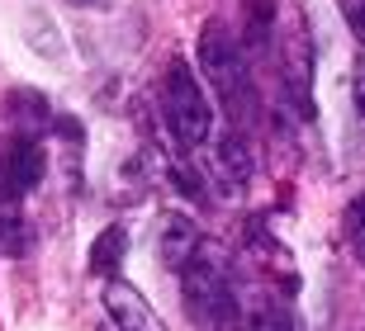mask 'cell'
Wrapping results in <instances>:
<instances>
[{"label": "cell", "mask_w": 365, "mask_h": 331, "mask_svg": "<svg viewBox=\"0 0 365 331\" xmlns=\"http://www.w3.org/2000/svg\"><path fill=\"white\" fill-rule=\"evenodd\" d=\"M180 293H185L190 317L209 331H242V303L228 279V261L218 246L200 241V251L180 265Z\"/></svg>", "instance_id": "1"}, {"label": "cell", "mask_w": 365, "mask_h": 331, "mask_svg": "<svg viewBox=\"0 0 365 331\" xmlns=\"http://www.w3.org/2000/svg\"><path fill=\"white\" fill-rule=\"evenodd\" d=\"M162 114H166V128L180 147H204L209 132H214V105L204 85L195 80L190 62H171L166 66V85H162Z\"/></svg>", "instance_id": "2"}, {"label": "cell", "mask_w": 365, "mask_h": 331, "mask_svg": "<svg viewBox=\"0 0 365 331\" xmlns=\"http://www.w3.org/2000/svg\"><path fill=\"white\" fill-rule=\"evenodd\" d=\"M195 57H200V71L209 76L223 105L232 109V119L252 114V80H247V62L237 53V43L223 24H204L200 28V43H195Z\"/></svg>", "instance_id": "3"}, {"label": "cell", "mask_w": 365, "mask_h": 331, "mask_svg": "<svg viewBox=\"0 0 365 331\" xmlns=\"http://www.w3.org/2000/svg\"><path fill=\"white\" fill-rule=\"evenodd\" d=\"M280 80H284V95H289V105L309 119L313 114V38L309 28H304V14H289L284 19V33H280Z\"/></svg>", "instance_id": "4"}, {"label": "cell", "mask_w": 365, "mask_h": 331, "mask_svg": "<svg viewBox=\"0 0 365 331\" xmlns=\"http://www.w3.org/2000/svg\"><path fill=\"white\" fill-rule=\"evenodd\" d=\"M105 312L119 331H162V317L152 312V303L133 284H123V279H109L105 284Z\"/></svg>", "instance_id": "5"}, {"label": "cell", "mask_w": 365, "mask_h": 331, "mask_svg": "<svg viewBox=\"0 0 365 331\" xmlns=\"http://www.w3.org/2000/svg\"><path fill=\"white\" fill-rule=\"evenodd\" d=\"M43 180V147L29 137V132H19L10 142V152H5V166H0V185L10 189L14 199L29 194V189Z\"/></svg>", "instance_id": "6"}, {"label": "cell", "mask_w": 365, "mask_h": 331, "mask_svg": "<svg viewBox=\"0 0 365 331\" xmlns=\"http://www.w3.org/2000/svg\"><path fill=\"white\" fill-rule=\"evenodd\" d=\"M214 175L223 185V194L247 189V180H252V147H247L242 132H223L214 142Z\"/></svg>", "instance_id": "7"}, {"label": "cell", "mask_w": 365, "mask_h": 331, "mask_svg": "<svg viewBox=\"0 0 365 331\" xmlns=\"http://www.w3.org/2000/svg\"><path fill=\"white\" fill-rule=\"evenodd\" d=\"M200 227H195V218H185V213H166L162 218V232H157V261L166 265V270H180V265L190 261V256L200 251Z\"/></svg>", "instance_id": "8"}, {"label": "cell", "mask_w": 365, "mask_h": 331, "mask_svg": "<svg viewBox=\"0 0 365 331\" xmlns=\"http://www.w3.org/2000/svg\"><path fill=\"white\" fill-rule=\"evenodd\" d=\"M34 251V227L24 223V213L5 204L0 209V256H10V261H24Z\"/></svg>", "instance_id": "9"}, {"label": "cell", "mask_w": 365, "mask_h": 331, "mask_svg": "<svg viewBox=\"0 0 365 331\" xmlns=\"http://www.w3.org/2000/svg\"><path fill=\"white\" fill-rule=\"evenodd\" d=\"M275 10H280V0H247V48H252L257 57L271 48Z\"/></svg>", "instance_id": "10"}, {"label": "cell", "mask_w": 365, "mask_h": 331, "mask_svg": "<svg viewBox=\"0 0 365 331\" xmlns=\"http://www.w3.org/2000/svg\"><path fill=\"white\" fill-rule=\"evenodd\" d=\"M123 246H128V232H123L119 223H109L100 237L91 241V270L95 275H114L123 261Z\"/></svg>", "instance_id": "11"}, {"label": "cell", "mask_w": 365, "mask_h": 331, "mask_svg": "<svg viewBox=\"0 0 365 331\" xmlns=\"http://www.w3.org/2000/svg\"><path fill=\"white\" fill-rule=\"evenodd\" d=\"M5 109H10V119H19V128H24V132L43 128V123H53L48 100H43L38 90H14V95H5Z\"/></svg>", "instance_id": "12"}, {"label": "cell", "mask_w": 365, "mask_h": 331, "mask_svg": "<svg viewBox=\"0 0 365 331\" xmlns=\"http://www.w3.org/2000/svg\"><path fill=\"white\" fill-rule=\"evenodd\" d=\"M247 331H304V327H299V317L289 312V308L257 303V308H252V317H247Z\"/></svg>", "instance_id": "13"}, {"label": "cell", "mask_w": 365, "mask_h": 331, "mask_svg": "<svg viewBox=\"0 0 365 331\" xmlns=\"http://www.w3.org/2000/svg\"><path fill=\"white\" fill-rule=\"evenodd\" d=\"M346 241H351V256L365 265V194L351 199V209H346Z\"/></svg>", "instance_id": "14"}, {"label": "cell", "mask_w": 365, "mask_h": 331, "mask_svg": "<svg viewBox=\"0 0 365 331\" xmlns=\"http://www.w3.org/2000/svg\"><path fill=\"white\" fill-rule=\"evenodd\" d=\"M337 5H341V14H346V24H361V19H365V0H337Z\"/></svg>", "instance_id": "15"}, {"label": "cell", "mask_w": 365, "mask_h": 331, "mask_svg": "<svg viewBox=\"0 0 365 331\" xmlns=\"http://www.w3.org/2000/svg\"><path fill=\"white\" fill-rule=\"evenodd\" d=\"M356 38H361V57H365V19L356 24Z\"/></svg>", "instance_id": "16"}, {"label": "cell", "mask_w": 365, "mask_h": 331, "mask_svg": "<svg viewBox=\"0 0 365 331\" xmlns=\"http://www.w3.org/2000/svg\"><path fill=\"white\" fill-rule=\"evenodd\" d=\"M100 331H119V327H114V322H109V327H100Z\"/></svg>", "instance_id": "17"}]
</instances>
